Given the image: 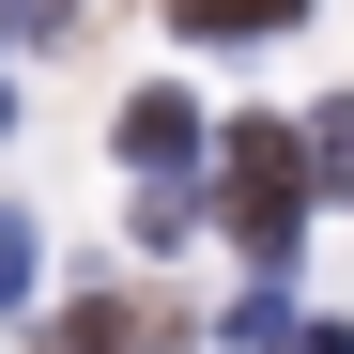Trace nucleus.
Returning a JSON list of instances; mask_svg holds the SVG:
<instances>
[{"label":"nucleus","instance_id":"f03ea898","mask_svg":"<svg viewBox=\"0 0 354 354\" xmlns=\"http://www.w3.org/2000/svg\"><path fill=\"white\" fill-rule=\"evenodd\" d=\"M201 139H216V124H201L185 93H139V108H124V169H139V185H185Z\"/></svg>","mask_w":354,"mask_h":354},{"label":"nucleus","instance_id":"39448f33","mask_svg":"<svg viewBox=\"0 0 354 354\" xmlns=\"http://www.w3.org/2000/svg\"><path fill=\"white\" fill-rule=\"evenodd\" d=\"M31 262H46V231H31L16 201H0V308H31Z\"/></svg>","mask_w":354,"mask_h":354},{"label":"nucleus","instance_id":"f257e3e1","mask_svg":"<svg viewBox=\"0 0 354 354\" xmlns=\"http://www.w3.org/2000/svg\"><path fill=\"white\" fill-rule=\"evenodd\" d=\"M231 139V247L247 262H292V216H308V154H292V124H216Z\"/></svg>","mask_w":354,"mask_h":354},{"label":"nucleus","instance_id":"0eeeda50","mask_svg":"<svg viewBox=\"0 0 354 354\" xmlns=\"http://www.w3.org/2000/svg\"><path fill=\"white\" fill-rule=\"evenodd\" d=\"M77 16V0H0V31H62Z\"/></svg>","mask_w":354,"mask_h":354},{"label":"nucleus","instance_id":"6e6552de","mask_svg":"<svg viewBox=\"0 0 354 354\" xmlns=\"http://www.w3.org/2000/svg\"><path fill=\"white\" fill-rule=\"evenodd\" d=\"M292 354H354V324H292Z\"/></svg>","mask_w":354,"mask_h":354},{"label":"nucleus","instance_id":"20e7f679","mask_svg":"<svg viewBox=\"0 0 354 354\" xmlns=\"http://www.w3.org/2000/svg\"><path fill=\"white\" fill-rule=\"evenodd\" d=\"M292 16H308V0H169V31H201V46H262Z\"/></svg>","mask_w":354,"mask_h":354},{"label":"nucleus","instance_id":"7ed1b4c3","mask_svg":"<svg viewBox=\"0 0 354 354\" xmlns=\"http://www.w3.org/2000/svg\"><path fill=\"white\" fill-rule=\"evenodd\" d=\"M154 339H169V308H139V292H77L46 324V354H154Z\"/></svg>","mask_w":354,"mask_h":354},{"label":"nucleus","instance_id":"1a4fd4ad","mask_svg":"<svg viewBox=\"0 0 354 354\" xmlns=\"http://www.w3.org/2000/svg\"><path fill=\"white\" fill-rule=\"evenodd\" d=\"M0 139H16V93H0Z\"/></svg>","mask_w":354,"mask_h":354},{"label":"nucleus","instance_id":"423d86ee","mask_svg":"<svg viewBox=\"0 0 354 354\" xmlns=\"http://www.w3.org/2000/svg\"><path fill=\"white\" fill-rule=\"evenodd\" d=\"M308 185H354V93H339L324 124H308Z\"/></svg>","mask_w":354,"mask_h":354}]
</instances>
